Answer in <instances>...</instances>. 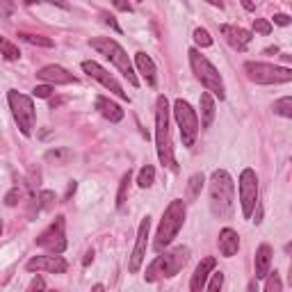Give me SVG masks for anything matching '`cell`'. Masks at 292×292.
Masks as SVG:
<instances>
[{
    "label": "cell",
    "mask_w": 292,
    "mask_h": 292,
    "mask_svg": "<svg viewBox=\"0 0 292 292\" xmlns=\"http://www.w3.org/2000/svg\"><path fill=\"white\" fill-rule=\"evenodd\" d=\"M103 21H105V23H107V25H110V27H112V30H114V32H121V27H119L117 18H114V16H112V14H103Z\"/></svg>",
    "instance_id": "obj_39"
},
{
    "label": "cell",
    "mask_w": 292,
    "mask_h": 292,
    "mask_svg": "<svg viewBox=\"0 0 292 292\" xmlns=\"http://www.w3.org/2000/svg\"><path fill=\"white\" fill-rule=\"evenodd\" d=\"M240 205H242V217L249 219L253 214L256 205H258V176H256L253 169H244L240 173Z\"/></svg>",
    "instance_id": "obj_10"
},
{
    "label": "cell",
    "mask_w": 292,
    "mask_h": 292,
    "mask_svg": "<svg viewBox=\"0 0 292 292\" xmlns=\"http://www.w3.org/2000/svg\"><path fill=\"white\" fill-rule=\"evenodd\" d=\"M36 244L48 253H64L66 249V233H64V217H55V222L36 237Z\"/></svg>",
    "instance_id": "obj_11"
},
{
    "label": "cell",
    "mask_w": 292,
    "mask_h": 292,
    "mask_svg": "<svg viewBox=\"0 0 292 292\" xmlns=\"http://www.w3.org/2000/svg\"><path fill=\"white\" fill-rule=\"evenodd\" d=\"M32 94H34L36 98H48V96L53 94V85H48V82H46V85H36L34 89H32Z\"/></svg>",
    "instance_id": "obj_36"
},
{
    "label": "cell",
    "mask_w": 292,
    "mask_h": 292,
    "mask_svg": "<svg viewBox=\"0 0 292 292\" xmlns=\"http://www.w3.org/2000/svg\"><path fill=\"white\" fill-rule=\"evenodd\" d=\"M82 71H85L89 78H94V80H98L100 85L105 87V89H110V91H112V94H117L121 100H130V98H128V94H126V91H123V87L119 85V80H117V78H114L112 73L107 71V68H103V66H100L98 62H94V59H85V62H82Z\"/></svg>",
    "instance_id": "obj_12"
},
{
    "label": "cell",
    "mask_w": 292,
    "mask_h": 292,
    "mask_svg": "<svg viewBox=\"0 0 292 292\" xmlns=\"http://www.w3.org/2000/svg\"><path fill=\"white\" fill-rule=\"evenodd\" d=\"M187 258H190V249L187 246H173L169 251H160V256L153 260V263L146 267L144 278L149 283H155L160 278H171L185 267Z\"/></svg>",
    "instance_id": "obj_4"
},
{
    "label": "cell",
    "mask_w": 292,
    "mask_h": 292,
    "mask_svg": "<svg viewBox=\"0 0 292 292\" xmlns=\"http://www.w3.org/2000/svg\"><path fill=\"white\" fill-rule=\"evenodd\" d=\"M199 105H201V126L210 128V123H212V119H214V112H217L212 94H210V91H203L199 98Z\"/></svg>",
    "instance_id": "obj_22"
},
{
    "label": "cell",
    "mask_w": 292,
    "mask_h": 292,
    "mask_svg": "<svg viewBox=\"0 0 292 292\" xmlns=\"http://www.w3.org/2000/svg\"><path fill=\"white\" fill-rule=\"evenodd\" d=\"M30 272H50V274H64L68 263L59 253H48V256H34L27 260L25 265Z\"/></svg>",
    "instance_id": "obj_14"
},
{
    "label": "cell",
    "mask_w": 292,
    "mask_h": 292,
    "mask_svg": "<svg viewBox=\"0 0 292 292\" xmlns=\"http://www.w3.org/2000/svg\"><path fill=\"white\" fill-rule=\"evenodd\" d=\"M274 23L276 25H290V16L287 14H274Z\"/></svg>",
    "instance_id": "obj_40"
},
{
    "label": "cell",
    "mask_w": 292,
    "mask_h": 292,
    "mask_svg": "<svg viewBox=\"0 0 292 292\" xmlns=\"http://www.w3.org/2000/svg\"><path fill=\"white\" fill-rule=\"evenodd\" d=\"M205 3H208V5H212V7H219V9L224 7V3H222V0H205Z\"/></svg>",
    "instance_id": "obj_46"
},
{
    "label": "cell",
    "mask_w": 292,
    "mask_h": 292,
    "mask_svg": "<svg viewBox=\"0 0 292 292\" xmlns=\"http://www.w3.org/2000/svg\"><path fill=\"white\" fill-rule=\"evenodd\" d=\"M222 285H224V274L222 272H214L212 274V281L205 283V287H208L210 292H219V290H222Z\"/></svg>",
    "instance_id": "obj_33"
},
{
    "label": "cell",
    "mask_w": 292,
    "mask_h": 292,
    "mask_svg": "<svg viewBox=\"0 0 292 292\" xmlns=\"http://www.w3.org/2000/svg\"><path fill=\"white\" fill-rule=\"evenodd\" d=\"M76 187H78V182H76V180H71V182H68V190H66V196H64V201H68V199H71V194H73V192H76Z\"/></svg>",
    "instance_id": "obj_42"
},
{
    "label": "cell",
    "mask_w": 292,
    "mask_h": 292,
    "mask_svg": "<svg viewBox=\"0 0 292 292\" xmlns=\"http://www.w3.org/2000/svg\"><path fill=\"white\" fill-rule=\"evenodd\" d=\"M149 231H151V217H144L139 224V231H137V240H135V249H132L130 263H128V269L132 274L139 272L141 263H144L146 256V246H149Z\"/></svg>",
    "instance_id": "obj_13"
},
{
    "label": "cell",
    "mask_w": 292,
    "mask_h": 292,
    "mask_svg": "<svg viewBox=\"0 0 292 292\" xmlns=\"http://www.w3.org/2000/svg\"><path fill=\"white\" fill-rule=\"evenodd\" d=\"M242 7H244L246 12H253V9H256V5L251 3V0H242Z\"/></svg>",
    "instance_id": "obj_44"
},
{
    "label": "cell",
    "mask_w": 292,
    "mask_h": 292,
    "mask_svg": "<svg viewBox=\"0 0 292 292\" xmlns=\"http://www.w3.org/2000/svg\"><path fill=\"white\" fill-rule=\"evenodd\" d=\"M112 5L119 9V12H128V14L132 12V5L128 3V0H112Z\"/></svg>",
    "instance_id": "obj_38"
},
{
    "label": "cell",
    "mask_w": 292,
    "mask_h": 292,
    "mask_svg": "<svg viewBox=\"0 0 292 292\" xmlns=\"http://www.w3.org/2000/svg\"><path fill=\"white\" fill-rule=\"evenodd\" d=\"M187 55H190L192 71H194V76L201 80V85H203L212 96H217V98L222 100L224 96H226V91H224L222 76H219V71L214 68V64L210 62L205 55H201L196 48H190V53H187Z\"/></svg>",
    "instance_id": "obj_6"
},
{
    "label": "cell",
    "mask_w": 292,
    "mask_h": 292,
    "mask_svg": "<svg viewBox=\"0 0 292 292\" xmlns=\"http://www.w3.org/2000/svg\"><path fill=\"white\" fill-rule=\"evenodd\" d=\"M237 249H240V235L233 228H222L219 231V251H222V256L233 258L237 253Z\"/></svg>",
    "instance_id": "obj_18"
},
{
    "label": "cell",
    "mask_w": 292,
    "mask_h": 292,
    "mask_svg": "<svg viewBox=\"0 0 292 292\" xmlns=\"http://www.w3.org/2000/svg\"><path fill=\"white\" fill-rule=\"evenodd\" d=\"M21 39H25L27 44H32V46H44V48H53V41L50 39H46V36H39V34H27V32H21Z\"/></svg>",
    "instance_id": "obj_30"
},
{
    "label": "cell",
    "mask_w": 292,
    "mask_h": 292,
    "mask_svg": "<svg viewBox=\"0 0 292 292\" xmlns=\"http://www.w3.org/2000/svg\"><path fill=\"white\" fill-rule=\"evenodd\" d=\"M91 260H94V251H87V256H85V260H82V265L87 267V265H89Z\"/></svg>",
    "instance_id": "obj_45"
},
{
    "label": "cell",
    "mask_w": 292,
    "mask_h": 292,
    "mask_svg": "<svg viewBox=\"0 0 292 292\" xmlns=\"http://www.w3.org/2000/svg\"><path fill=\"white\" fill-rule=\"evenodd\" d=\"M155 182V169H153V164H144V167L139 169V176H137V185L139 187H151Z\"/></svg>",
    "instance_id": "obj_25"
},
{
    "label": "cell",
    "mask_w": 292,
    "mask_h": 292,
    "mask_svg": "<svg viewBox=\"0 0 292 292\" xmlns=\"http://www.w3.org/2000/svg\"><path fill=\"white\" fill-rule=\"evenodd\" d=\"M253 267H256V278H265L269 274V267H272V246L269 244L258 246L253 258Z\"/></svg>",
    "instance_id": "obj_19"
},
{
    "label": "cell",
    "mask_w": 292,
    "mask_h": 292,
    "mask_svg": "<svg viewBox=\"0 0 292 292\" xmlns=\"http://www.w3.org/2000/svg\"><path fill=\"white\" fill-rule=\"evenodd\" d=\"M185 214H187V208H185V201L182 199H173L171 203L164 208L158 233H155V242H153V249L158 251V253L164 251L173 242V237L178 235V231H180L182 224H185Z\"/></svg>",
    "instance_id": "obj_3"
},
{
    "label": "cell",
    "mask_w": 292,
    "mask_h": 292,
    "mask_svg": "<svg viewBox=\"0 0 292 292\" xmlns=\"http://www.w3.org/2000/svg\"><path fill=\"white\" fill-rule=\"evenodd\" d=\"M0 235H3V224H0Z\"/></svg>",
    "instance_id": "obj_48"
},
{
    "label": "cell",
    "mask_w": 292,
    "mask_h": 292,
    "mask_svg": "<svg viewBox=\"0 0 292 292\" xmlns=\"http://www.w3.org/2000/svg\"><path fill=\"white\" fill-rule=\"evenodd\" d=\"M173 117H176L178 130H180V139L182 146L192 149L196 141V135H199V117H196V110H192V105L187 100L178 98L173 103Z\"/></svg>",
    "instance_id": "obj_9"
},
{
    "label": "cell",
    "mask_w": 292,
    "mask_h": 292,
    "mask_svg": "<svg viewBox=\"0 0 292 292\" xmlns=\"http://www.w3.org/2000/svg\"><path fill=\"white\" fill-rule=\"evenodd\" d=\"M46 287V283H44V278H32V283H30V290H44Z\"/></svg>",
    "instance_id": "obj_41"
},
{
    "label": "cell",
    "mask_w": 292,
    "mask_h": 292,
    "mask_svg": "<svg viewBox=\"0 0 292 292\" xmlns=\"http://www.w3.org/2000/svg\"><path fill=\"white\" fill-rule=\"evenodd\" d=\"M44 3H50V5H57V7H62V9H68L66 0H44Z\"/></svg>",
    "instance_id": "obj_43"
},
{
    "label": "cell",
    "mask_w": 292,
    "mask_h": 292,
    "mask_svg": "<svg viewBox=\"0 0 292 292\" xmlns=\"http://www.w3.org/2000/svg\"><path fill=\"white\" fill-rule=\"evenodd\" d=\"M14 3L12 0H0V18H9L14 14Z\"/></svg>",
    "instance_id": "obj_37"
},
{
    "label": "cell",
    "mask_w": 292,
    "mask_h": 292,
    "mask_svg": "<svg viewBox=\"0 0 292 292\" xmlns=\"http://www.w3.org/2000/svg\"><path fill=\"white\" fill-rule=\"evenodd\" d=\"M135 64H137V71L144 76V80L149 82L151 87H155V82H158V78H155V64H153V59L149 57L146 53H137L135 55Z\"/></svg>",
    "instance_id": "obj_21"
},
{
    "label": "cell",
    "mask_w": 292,
    "mask_h": 292,
    "mask_svg": "<svg viewBox=\"0 0 292 292\" xmlns=\"http://www.w3.org/2000/svg\"><path fill=\"white\" fill-rule=\"evenodd\" d=\"M217 267V260L212 258V256H208V258H203L199 263V267L194 269V274H192V281H190V290L192 292H201L205 287V283H208V276L210 272Z\"/></svg>",
    "instance_id": "obj_17"
},
{
    "label": "cell",
    "mask_w": 292,
    "mask_h": 292,
    "mask_svg": "<svg viewBox=\"0 0 292 292\" xmlns=\"http://www.w3.org/2000/svg\"><path fill=\"white\" fill-rule=\"evenodd\" d=\"M253 30L258 34H269L272 32V23L265 21V18H253Z\"/></svg>",
    "instance_id": "obj_34"
},
{
    "label": "cell",
    "mask_w": 292,
    "mask_h": 292,
    "mask_svg": "<svg viewBox=\"0 0 292 292\" xmlns=\"http://www.w3.org/2000/svg\"><path fill=\"white\" fill-rule=\"evenodd\" d=\"M244 71L249 76V80L258 82V85H281V82L292 80V68L276 66V64L267 62H246Z\"/></svg>",
    "instance_id": "obj_7"
},
{
    "label": "cell",
    "mask_w": 292,
    "mask_h": 292,
    "mask_svg": "<svg viewBox=\"0 0 292 292\" xmlns=\"http://www.w3.org/2000/svg\"><path fill=\"white\" fill-rule=\"evenodd\" d=\"M137 3H139V0H137Z\"/></svg>",
    "instance_id": "obj_49"
},
{
    "label": "cell",
    "mask_w": 292,
    "mask_h": 292,
    "mask_svg": "<svg viewBox=\"0 0 292 292\" xmlns=\"http://www.w3.org/2000/svg\"><path fill=\"white\" fill-rule=\"evenodd\" d=\"M23 3H25V5H32V3H34V0H23Z\"/></svg>",
    "instance_id": "obj_47"
},
{
    "label": "cell",
    "mask_w": 292,
    "mask_h": 292,
    "mask_svg": "<svg viewBox=\"0 0 292 292\" xmlns=\"http://www.w3.org/2000/svg\"><path fill=\"white\" fill-rule=\"evenodd\" d=\"M130 180H132V171L128 169V171L123 173L121 182H119V192H117V208H121V205L126 203V194H128V187H130Z\"/></svg>",
    "instance_id": "obj_26"
},
{
    "label": "cell",
    "mask_w": 292,
    "mask_h": 292,
    "mask_svg": "<svg viewBox=\"0 0 292 292\" xmlns=\"http://www.w3.org/2000/svg\"><path fill=\"white\" fill-rule=\"evenodd\" d=\"M96 110L112 123H119L123 119V110L119 107L117 103H112L107 96H98V98H96Z\"/></svg>",
    "instance_id": "obj_20"
},
{
    "label": "cell",
    "mask_w": 292,
    "mask_h": 292,
    "mask_svg": "<svg viewBox=\"0 0 292 292\" xmlns=\"http://www.w3.org/2000/svg\"><path fill=\"white\" fill-rule=\"evenodd\" d=\"M0 53L5 55V59H18L21 57V50H18L14 44H9L7 39H3V36H0Z\"/></svg>",
    "instance_id": "obj_29"
},
{
    "label": "cell",
    "mask_w": 292,
    "mask_h": 292,
    "mask_svg": "<svg viewBox=\"0 0 292 292\" xmlns=\"http://www.w3.org/2000/svg\"><path fill=\"white\" fill-rule=\"evenodd\" d=\"M203 173H194V176L190 178V182H187V201H196L201 194V190H203Z\"/></svg>",
    "instance_id": "obj_24"
},
{
    "label": "cell",
    "mask_w": 292,
    "mask_h": 292,
    "mask_svg": "<svg viewBox=\"0 0 292 292\" xmlns=\"http://www.w3.org/2000/svg\"><path fill=\"white\" fill-rule=\"evenodd\" d=\"M194 41H196V46H201V48L212 46V36H210L208 30H203V27H196L194 30Z\"/></svg>",
    "instance_id": "obj_31"
},
{
    "label": "cell",
    "mask_w": 292,
    "mask_h": 292,
    "mask_svg": "<svg viewBox=\"0 0 292 292\" xmlns=\"http://www.w3.org/2000/svg\"><path fill=\"white\" fill-rule=\"evenodd\" d=\"M36 78L48 85H68V82H76L73 73H68L64 66H57V64H48V66L39 68L36 71Z\"/></svg>",
    "instance_id": "obj_16"
},
{
    "label": "cell",
    "mask_w": 292,
    "mask_h": 292,
    "mask_svg": "<svg viewBox=\"0 0 292 292\" xmlns=\"http://www.w3.org/2000/svg\"><path fill=\"white\" fill-rule=\"evenodd\" d=\"M267 283H265V292H281L283 290V283H281V278H278V274L274 272V274H267Z\"/></svg>",
    "instance_id": "obj_32"
},
{
    "label": "cell",
    "mask_w": 292,
    "mask_h": 292,
    "mask_svg": "<svg viewBox=\"0 0 292 292\" xmlns=\"http://www.w3.org/2000/svg\"><path fill=\"white\" fill-rule=\"evenodd\" d=\"M274 112L281 114V117H285V119H290L292 117V98H290V96L278 98L276 103H274Z\"/></svg>",
    "instance_id": "obj_27"
},
{
    "label": "cell",
    "mask_w": 292,
    "mask_h": 292,
    "mask_svg": "<svg viewBox=\"0 0 292 292\" xmlns=\"http://www.w3.org/2000/svg\"><path fill=\"white\" fill-rule=\"evenodd\" d=\"M21 196H23V192L18 190V187H14V190H9L7 194H5V203H7L9 208H14V205L21 201Z\"/></svg>",
    "instance_id": "obj_35"
},
{
    "label": "cell",
    "mask_w": 292,
    "mask_h": 292,
    "mask_svg": "<svg viewBox=\"0 0 292 292\" xmlns=\"http://www.w3.org/2000/svg\"><path fill=\"white\" fill-rule=\"evenodd\" d=\"M7 100H9V110L14 114V121L18 123V130L23 132L25 137L32 135V128H34V103H32L30 96L21 94V91H9L7 94Z\"/></svg>",
    "instance_id": "obj_8"
},
{
    "label": "cell",
    "mask_w": 292,
    "mask_h": 292,
    "mask_svg": "<svg viewBox=\"0 0 292 292\" xmlns=\"http://www.w3.org/2000/svg\"><path fill=\"white\" fill-rule=\"evenodd\" d=\"M210 210L217 219H231L235 210V182L226 169H214L210 176Z\"/></svg>",
    "instance_id": "obj_1"
},
{
    "label": "cell",
    "mask_w": 292,
    "mask_h": 292,
    "mask_svg": "<svg viewBox=\"0 0 292 292\" xmlns=\"http://www.w3.org/2000/svg\"><path fill=\"white\" fill-rule=\"evenodd\" d=\"M155 149H158V158L162 167L176 169L171 132H169V100L164 96H158V100H155Z\"/></svg>",
    "instance_id": "obj_2"
},
{
    "label": "cell",
    "mask_w": 292,
    "mask_h": 292,
    "mask_svg": "<svg viewBox=\"0 0 292 292\" xmlns=\"http://www.w3.org/2000/svg\"><path fill=\"white\" fill-rule=\"evenodd\" d=\"M219 32H222L224 39H226L235 50H240V53H244L246 46H249L251 39H253L249 30H244V27H237V25H219Z\"/></svg>",
    "instance_id": "obj_15"
},
{
    "label": "cell",
    "mask_w": 292,
    "mask_h": 292,
    "mask_svg": "<svg viewBox=\"0 0 292 292\" xmlns=\"http://www.w3.org/2000/svg\"><path fill=\"white\" fill-rule=\"evenodd\" d=\"M46 162H53V164H68L73 160V151L71 149H64V146H59V149H50L46 151Z\"/></svg>",
    "instance_id": "obj_23"
},
{
    "label": "cell",
    "mask_w": 292,
    "mask_h": 292,
    "mask_svg": "<svg viewBox=\"0 0 292 292\" xmlns=\"http://www.w3.org/2000/svg\"><path fill=\"white\" fill-rule=\"evenodd\" d=\"M89 44H91V48L98 50L105 59H110V62L119 68V73H121L123 78H128V82H130L132 87H139V80H137L135 71H132V64H130V59H128V53L117 44V41L110 39V36H94Z\"/></svg>",
    "instance_id": "obj_5"
},
{
    "label": "cell",
    "mask_w": 292,
    "mask_h": 292,
    "mask_svg": "<svg viewBox=\"0 0 292 292\" xmlns=\"http://www.w3.org/2000/svg\"><path fill=\"white\" fill-rule=\"evenodd\" d=\"M55 192H50V190H44L39 194V199H36V212H39V210H48V208H53L55 205Z\"/></svg>",
    "instance_id": "obj_28"
}]
</instances>
